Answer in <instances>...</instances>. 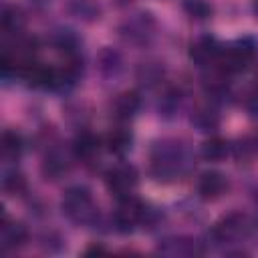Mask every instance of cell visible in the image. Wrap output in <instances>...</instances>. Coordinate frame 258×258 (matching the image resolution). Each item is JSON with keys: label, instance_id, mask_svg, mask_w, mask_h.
I'll list each match as a JSON object with an SVG mask.
<instances>
[{"label": "cell", "instance_id": "obj_12", "mask_svg": "<svg viewBox=\"0 0 258 258\" xmlns=\"http://www.w3.org/2000/svg\"><path fill=\"white\" fill-rule=\"evenodd\" d=\"M99 145H101L99 137H95V135L89 133V131H83V133L77 135V139H75V143H73V155H75L77 159L91 161V159L99 153Z\"/></svg>", "mask_w": 258, "mask_h": 258}, {"label": "cell", "instance_id": "obj_15", "mask_svg": "<svg viewBox=\"0 0 258 258\" xmlns=\"http://www.w3.org/2000/svg\"><path fill=\"white\" fill-rule=\"evenodd\" d=\"M107 147L109 151L117 153V155H123L125 151L131 149V133L123 127H117V129H111V133L107 135Z\"/></svg>", "mask_w": 258, "mask_h": 258}, {"label": "cell", "instance_id": "obj_6", "mask_svg": "<svg viewBox=\"0 0 258 258\" xmlns=\"http://www.w3.org/2000/svg\"><path fill=\"white\" fill-rule=\"evenodd\" d=\"M137 181H139V175L131 163H117L105 175L107 189L111 194H115V198H123V196L133 194Z\"/></svg>", "mask_w": 258, "mask_h": 258}, {"label": "cell", "instance_id": "obj_14", "mask_svg": "<svg viewBox=\"0 0 258 258\" xmlns=\"http://www.w3.org/2000/svg\"><path fill=\"white\" fill-rule=\"evenodd\" d=\"M22 149H24V143H22V137L16 131H4L2 133L0 151H2L4 161H18L20 155H22Z\"/></svg>", "mask_w": 258, "mask_h": 258}, {"label": "cell", "instance_id": "obj_18", "mask_svg": "<svg viewBox=\"0 0 258 258\" xmlns=\"http://www.w3.org/2000/svg\"><path fill=\"white\" fill-rule=\"evenodd\" d=\"M137 79L145 87H151V85H155L163 79V67L159 62H143L137 69Z\"/></svg>", "mask_w": 258, "mask_h": 258}, {"label": "cell", "instance_id": "obj_1", "mask_svg": "<svg viewBox=\"0 0 258 258\" xmlns=\"http://www.w3.org/2000/svg\"><path fill=\"white\" fill-rule=\"evenodd\" d=\"M194 167V153L185 141L175 137H161L151 143L149 171L157 181L171 183L185 177Z\"/></svg>", "mask_w": 258, "mask_h": 258}, {"label": "cell", "instance_id": "obj_5", "mask_svg": "<svg viewBox=\"0 0 258 258\" xmlns=\"http://www.w3.org/2000/svg\"><path fill=\"white\" fill-rule=\"evenodd\" d=\"M147 218V208L133 194L117 198V206L113 212V222L121 232H131Z\"/></svg>", "mask_w": 258, "mask_h": 258}, {"label": "cell", "instance_id": "obj_10", "mask_svg": "<svg viewBox=\"0 0 258 258\" xmlns=\"http://www.w3.org/2000/svg\"><path fill=\"white\" fill-rule=\"evenodd\" d=\"M220 48L222 44L218 40H214L212 36H204L191 46V58L202 67H214L218 60Z\"/></svg>", "mask_w": 258, "mask_h": 258}, {"label": "cell", "instance_id": "obj_2", "mask_svg": "<svg viewBox=\"0 0 258 258\" xmlns=\"http://www.w3.org/2000/svg\"><path fill=\"white\" fill-rule=\"evenodd\" d=\"M62 214L77 226H93L99 220V206L85 185H73L60 200Z\"/></svg>", "mask_w": 258, "mask_h": 258}, {"label": "cell", "instance_id": "obj_19", "mask_svg": "<svg viewBox=\"0 0 258 258\" xmlns=\"http://www.w3.org/2000/svg\"><path fill=\"white\" fill-rule=\"evenodd\" d=\"M191 123H196V127L200 131H212L218 125V117L210 109H198L194 113V117H191Z\"/></svg>", "mask_w": 258, "mask_h": 258}, {"label": "cell", "instance_id": "obj_21", "mask_svg": "<svg viewBox=\"0 0 258 258\" xmlns=\"http://www.w3.org/2000/svg\"><path fill=\"white\" fill-rule=\"evenodd\" d=\"M2 183H4V189L10 191V194H20L24 189V177L20 173H16V171L6 173Z\"/></svg>", "mask_w": 258, "mask_h": 258}, {"label": "cell", "instance_id": "obj_20", "mask_svg": "<svg viewBox=\"0 0 258 258\" xmlns=\"http://www.w3.org/2000/svg\"><path fill=\"white\" fill-rule=\"evenodd\" d=\"M185 10L194 16V18H208L210 16V12H212V8L204 2V0H185Z\"/></svg>", "mask_w": 258, "mask_h": 258}, {"label": "cell", "instance_id": "obj_8", "mask_svg": "<svg viewBox=\"0 0 258 258\" xmlns=\"http://www.w3.org/2000/svg\"><path fill=\"white\" fill-rule=\"evenodd\" d=\"M157 250L163 252V254H169V256H196V254H202L204 252L202 242L196 240V238H187V236L167 238V240H163L159 244Z\"/></svg>", "mask_w": 258, "mask_h": 258}, {"label": "cell", "instance_id": "obj_22", "mask_svg": "<svg viewBox=\"0 0 258 258\" xmlns=\"http://www.w3.org/2000/svg\"><path fill=\"white\" fill-rule=\"evenodd\" d=\"M254 12L258 14V0H256V4H254Z\"/></svg>", "mask_w": 258, "mask_h": 258}, {"label": "cell", "instance_id": "obj_11", "mask_svg": "<svg viewBox=\"0 0 258 258\" xmlns=\"http://www.w3.org/2000/svg\"><path fill=\"white\" fill-rule=\"evenodd\" d=\"M139 105H141L139 95L133 93V91H125V93L115 97V101H113V115L119 121H129L139 111Z\"/></svg>", "mask_w": 258, "mask_h": 258}, {"label": "cell", "instance_id": "obj_16", "mask_svg": "<svg viewBox=\"0 0 258 258\" xmlns=\"http://www.w3.org/2000/svg\"><path fill=\"white\" fill-rule=\"evenodd\" d=\"M67 169H69V161H67V157H64L60 151H52V153H48L46 159H44V163H42V171H44V175H50L52 179L58 177V175H62Z\"/></svg>", "mask_w": 258, "mask_h": 258}, {"label": "cell", "instance_id": "obj_4", "mask_svg": "<svg viewBox=\"0 0 258 258\" xmlns=\"http://www.w3.org/2000/svg\"><path fill=\"white\" fill-rule=\"evenodd\" d=\"M252 232V220L246 214L232 212L216 222L212 230V238L218 244H238L244 242Z\"/></svg>", "mask_w": 258, "mask_h": 258}, {"label": "cell", "instance_id": "obj_9", "mask_svg": "<svg viewBox=\"0 0 258 258\" xmlns=\"http://www.w3.org/2000/svg\"><path fill=\"white\" fill-rule=\"evenodd\" d=\"M228 179L220 171H204L198 179V194L204 200H218L226 194Z\"/></svg>", "mask_w": 258, "mask_h": 258}, {"label": "cell", "instance_id": "obj_17", "mask_svg": "<svg viewBox=\"0 0 258 258\" xmlns=\"http://www.w3.org/2000/svg\"><path fill=\"white\" fill-rule=\"evenodd\" d=\"M202 155L208 161H220L228 155V143L220 137H210L204 145H202Z\"/></svg>", "mask_w": 258, "mask_h": 258}, {"label": "cell", "instance_id": "obj_13", "mask_svg": "<svg viewBox=\"0 0 258 258\" xmlns=\"http://www.w3.org/2000/svg\"><path fill=\"white\" fill-rule=\"evenodd\" d=\"M24 30V14L16 6H4L2 10V32L6 38L18 36Z\"/></svg>", "mask_w": 258, "mask_h": 258}, {"label": "cell", "instance_id": "obj_3", "mask_svg": "<svg viewBox=\"0 0 258 258\" xmlns=\"http://www.w3.org/2000/svg\"><path fill=\"white\" fill-rule=\"evenodd\" d=\"M157 34V22L149 12H135L119 24V36L133 46H147Z\"/></svg>", "mask_w": 258, "mask_h": 258}, {"label": "cell", "instance_id": "obj_7", "mask_svg": "<svg viewBox=\"0 0 258 258\" xmlns=\"http://www.w3.org/2000/svg\"><path fill=\"white\" fill-rule=\"evenodd\" d=\"M26 240H28V232L20 222L8 220V218L2 220V226H0V248L4 252L18 250L20 246H24Z\"/></svg>", "mask_w": 258, "mask_h": 258}]
</instances>
